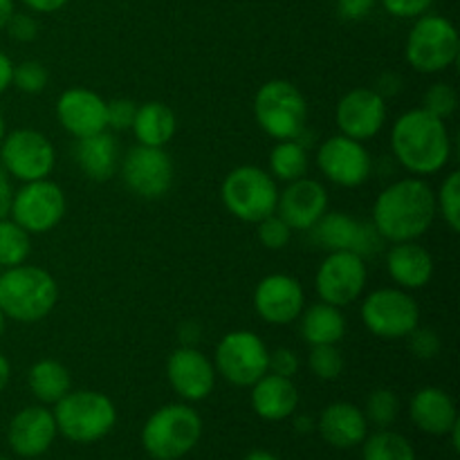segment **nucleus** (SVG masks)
<instances>
[{
  "label": "nucleus",
  "instance_id": "1",
  "mask_svg": "<svg viewBox=\"0 0 460 460\" xmlns=\"http://www.w3.org/2000/svg\"><path fill=\"white\" fill-rule=\"evenodd\" d=\"M436 193L422 178L389 184L373 205V227L385 241H418L436 220Z\"/></svg>",
  "mask_w": 460,
  "mask_h": 460
},
{
  "label": "nucleus",
  "instance_id": "2",
  "mask_svg": "<svg viewBox=\"0 0 460 460\" xmlns=\"http://www.w3.org/2000/svg\"><path fill=\"white\" fill-rule=\"evenodd\" d=\"M391 151L409 173H438L452 157V139L445 119H438L425 108L402 112L391 128Z\"/></svg>",
  "mask_w": 460,
  "mask_h": 460
},
{
  "label": "nucleus",
  "instance_id": "3",
  "mask_svg": "<svg viewBox=\"0 0 460 460\" xmlns=\"http://www.w3.org/2000/svg\"><path fill=\"white\" fill-rule=\"evenodd\" d=\"M58 301L57 279L36 265H16L0 274V310L18 323L48 317Z\"/></svg>",
  "mask_w": 460,
  "mask_h": 460
},
{
  "label": "nucleus",
  "instance_id": "4",
  "mask_svg": "<svg viewBox=\"0 0 460 460\" xmlns=\"http://www.w3.org/2000/svg\"><path fill=\"white\" fill-rule=\"evenodd\" d=\"M54 422L58 434L72 443L90 445L106 438L117 422V409L108 395L99 391H67L54 404Z\"/></svg>",
  "mask_w": 460,
  "mask_h": 460
},
{
  "label": "nucleus",
  "instance_id": "5",
  "mask_svg": "<svg viewBox=\"0 0 460 460\" xmlns=\"http://www.w3.org/2000/svg\"><path fill=\"white\" fill-rule=\"evenodd\" d=\"M254 119L272 139H299L305 133L308 103L301 90L286 79H272L254 94Z\"/></svg>",
  "mask_w": 460,
  "mask_h": 460
},
{
  "label": "nucleus",
  "instance_id": "6",
  "mask_svg": "<svg viewBox=\"0 0 460 460\" xmlns=\"http://www.w3.org/2000/svg\"><path fill=\"white\" fill-rule=\"evenodd\" d=\"M202 436V420L189 404H166L157 409L142 429V445L155 460L187 456Z\"/></svg>",
  "mask_w": 460,
  "mask_h": 460
},
{
  "label": "nucleus",
  "instance_id": "7",
  "mask_svg": "<svg viewBox=\"0 0 460 460\" xmlns=\"http://www.w3.org/2000/svg\"><path fill=\"white\" fill-rule=\"evenodd\" d=\"M220 200L234 218L256 225L277 214L279 184L261 166H236L220 184Z\"/></svg>",
  "mask_w": 460,
  "mask_h": 460
},
{
  "label": "nucleus",
  "instance_id": "8",
  "mask_svg": "<svg viewBox=\"0 0 460 460\" xmlns=\"http://www.w3.org/2000/svg\"><path fill=\"white\" fill-rule=\"evenodd\" d=\"M460 39L454 22L438 13L416 18L404 45L407 63L420 75H438L458 61Z\"/></svg>",
  "mask_w": 460,
  "mask_h": 460
},
{
  "label": "nucleus",
  "instance_id": "9",
  "mask_svg": "<svg viewBox=\"0 0 460 460\" xmlns=\"http://www.w3.org/2000/svg\"><path fill=\"white\" fill-rule=\"evenodd\" d=\"M362 323L380 340H402L420 323L416 299L402 288H380L364 299Z\"/></svg>",
  "mask_w": 460,
  "mask_h": 460
},
{
  "label": "nucleus",
  "instance_id": "10",
  "mask_svg": "<svg viewBox=\"0 0 460 460\" xmlns=\"http://www.w3.org/2000/svg\"><path fill=\"white\" fill-rule=\"evenodd\" d=\"M270 350L256 332L234 331L218 341L214 353L216 376L234 386H252L268 373Z\"/></svg>",
  "mask_w": 460,
  "mask_h": 460
},
{
  "label": "nucleus",
  "instance_id": "11",
  "mask_svg": "<svg viewBox=\"0 0 460 460\" xmlns=\"http://www.w3.org/2000/svg\"><path fill=\"white\" fill-rule=\"evenodd\" d=\"M66 193L52 180H34L13 191L12 214L13 223L21 225L27 234H48L66 218Z\"/></svg>",
  "mask_w": 460,
  "mask_h": 460
},
{
  "label": "nucleus",
  "instance_id": "12",
  "mask_svg": "<svg viewBox=\"0 0 460 460\" xmlns=\"http://www.w3.org/2000/svg\"><path fill=\"white\" fill-rule=\"evenodd\" d=\"M0 160L7 175H13L21 182L48 178L57 164V151L43 133L34 128H18L4 135Z\"/></svg>",
  "mask_w": 460,
  "mask_h": 460
},
{
  "label": "nucleus",
  "instance_id": "13",
  "mask_svg": "<svg viewBox=\"0 0 460 460\" xmlns=\"http://www.w3.org/2000/svg\"><path fill=\"white\" fill-rule=\"evenodd\" d=\"M308 232L313 243L326 252H353L362 259L376 256L385 243L373 223H364L344 211H326Z\"/></svg>",
  "mask_w": 460,
  "mask_h": 460
},
{
  "label": "nucleus",
  "instance_id": "14",
  "mask_svg": "<svg viewBox=\"0 0 460 460\" xmlns=\"http://www.w3.org/2000/svg\"><path fill=\"white\" fill-rule=\"evenodd\" d=\"M368 268L353 252H328L314 277V288L323 304L344 308L358 301L367 288Z\"/></svg>",
  "mask_w": 460,
  "mask_h": 460
},
{
  "label": "nucleus",
  "instance_id": "15",
  "mask_svg": "<svg viewBox=\"0 0 460 460\" xmlns=\"http://www.w3.org/2000/svg\"><path fill=\"white\" fill-rule=\"evenodd\" d=\"M121 178L135 196L157 200L173 184V162L164 148L137 144L121 160Z\"/></svg>",
  "mask_w": 460,
  "mask_h": 460
},
{
  "label": "nucleus",
  "instance_id": "16",
  "mask_svg": "<svg viewBox=\"0 0 460 460\" xmlns=\"http://www.w3.org/2000/svg\"><path fill=\"white\" fill-rule=\"evenodd\" d=\"M317 164L326 180L344 189L362 187L371 178L373 171L371 153L367 151L364 142L350 139L341 133L332 135L319 146Z\"/></svg>",
  "mask_w": 460,
  "mask_h": 460
},
{
  "label": "nucleus",
  "instance_id": "17",
  "mask_svg": "<svg viewBox=\"0 0 460 460\" xmlns=\"http://www.w3.org/2000/svg\"><path fill=\"white\" fill-rule=\"evenodd\" d=\"M335 119L341 135L358 142L376 137L386 124V99L373 88H353L340 99Z\"/></svg>",
  "mask_w": 460,
  "mask_h": 460
},
{
  "label": "nucleus",
  "instance_id": "18",
  "mask_svg": "<svg viewBox=\"0 0 460 460\" xmlns=\"http://www.w3.org/2000/svg\"><path fill=\"white\" fill-rule=\"evenodd\" d=\"M305 308V292L290 274H270L254 290V310L265 323L288 326L296 322Z\"/></svg>",
  "mask_w": 460,
  "mask_h": 460
},
{
  "label": "nucleus",
  "instance_id": "19",
  "mask_svg": "<svg viewBox=\"0 0 460 460\" xmlns=\"http://www.w3.org/2000/svg\"><path fill=\"white\" fill-rule=\"evenodd\" d=\"M166 377L175 394L187 402L209 398L216 386L214 362L196 346H180L166 359Z\"/></svg>",
  "mask_w": 460,
  "mask_h": 460
},
{
  "label": "nucleus",
  "instance_id": "20",
  "mask_svg": "<svg viewBox=\"0 0 460 460\" xmlns=\"http://www.w3.org/2000/svg\"><path fill=\"white\" fill-rule=\"evenodd\" d=\"M328 211V191L322 182L313 178H299L288 182L283 191H279L277 214L290 225L292 229L308 232L319 218Z\"/></svg>",
  "mask_w": 460,
  "mask_h": 460
},
{
  "label": "nucleus",
  "instance_id": "21",
  "mask_svg": "<svg viewBox=\"0 0 460 460\" xmlns=\"http://www.w3.org/2000/svg\"><path fill=\"white\" fill-rule=\"evenodd\" d=\"M57 119L76 139L102 133L108 128L106 99L88 88L66 90L57 102Z\"/></svg>",
  "mask_w": 460,
  "mask_h": 460
},
{
  "label": "nucleus",
  "instance_id": "22",
  "mask_svg": "<svg viewBox=\"0 0 460 460\" xmlns=\"http://www.w3.org/2000/svg\"><path fill=\"white\" fill-rule=\"evenodd\" d=\"M57 434L54 413L48 407H25L9 422L7 440L18 456L36 458L52 447Z\"/></svg>",
  "mask_w": 460,
  "mask_h": 460
},
{
  "label": "nucleus",
  "instance_id": "23",
  "mask_svg": "<svg viewBox=\"0 0 460 460\" xmlns=\"http://www.w3.org/2000/svg\"><path fill=\"white\" fill-rule=\"evenodd\" d=\"M319 436L331 447L350 449L364 443L368 436V420L359 407L350 402H332L317 420Z\"/></svg>",
  "mask_w": 460,
  "mask_h": 460
},
{
  "label": "nucleus",
  "instance_id": "24",
  "mask_svg": "<svg viewBox=\"0 0 460 460\" xmlns=\"http://www.w3.org/2000/svg\"><path fill=\"white\" fill-rule=\"evenodd\" d=\"M252 389V409L259 418L268 422H279L292 418L299 409V389L292 377L265 373L256 380Z\"/></svg>",
  "mask_w": 460,
  "mask_h": 460
},
{
  "label": "nucleus",
  "instance_id": "25",
  "mask_svg": "<svg viewBox=\"0 0 460 460\" xmlns=\"http://www.w3.org/2000/svg\"><path fill=\"white\" fill-rule=\"evenodd\" d=\"M409 413L413 425L429 436H447L458 422L456 402L438 386H425L418 391L409 404Z\"/></svg>",
  "mask_w": 460,
  "mask_h": 460
},
{
  "label": "nucleus",
  "instance_id": "26",
  "mask_svg": "<svg viewBox=\"0 0 460 460\" xmlns=\"http://www.w3.org/2000/svg\"><path fill=\"white\" fill-rule=\"evenodd\" d=\"M386 270L402 290H420L434 277V259L420 243H394L386 254Z\"/></svg>",
  "mask_w": 460,
  "mask_h": 460
},
{
  "label": "nucleus",
  "instance_id": "27",
  "mask_svg": "<svg viewBox=\"0 0 460 460\" xmlns=\"http://www.w3.org/2000/svg\"><path fill=\"white\" fill-rule=\"evenodd\" d=\"M75 162L85 178L108 182L119 169V146L108 130L76 139Z\"/></svg>",
  "mask_w": 460,
  "mask_h": 460
},
{
  "label": "nucleus",
  "instance_id": "28",
  "mask_svg": "<svg viewBox=\"0 0 460 460\" xmlns=\"http://www.w3.org/2000/svg\"><path fill=\"white\" fill-rule=\"evenodd\" d=\"M130 130L137 137V144L164 148L173 139L175 130H178V119H175V112L166 103L146 102L137 106Z\"/></svg>",
  "mask_w": 460,
  "mask_h": 460
},
{
  "label": "nucleus",
  "instance_id": "29",
  "mask_svg": "<svg viewBox=\"0 0 460 460\" xmlns=\"http://www.w3.org/2000/svg\"><path fill=\"white\" fill-rule=\"evenodd\" d=\"M301 319V337L310 346L340 344L346 335V319L341 308L317 301L310 308H304Z\"/></svg>",
  "mask_w": 460,
  "mask_h": 460
},
{
  "label": "nucleus",
  "instance_id": "30",
  "mask_svg": "<svg viewBox=\"0 0 460 460\" xmlns=\"http://www.w3.org/2000/svg\"><path fill=\"white\" fill-rule=\"evenodd\" d=\"M30 391L43 404H57L72 389L70 371L57 359H39L30 368Z\"/></svg>",
  "mask_w": 460,
  "mask_h": 460
},
{
  "label": "nucleus",
  "instance_id": "31",
  "mask_svg": "<svg viewBox=\"0 0 460 460\" xmlns=\"http://www.w3.org/2000/svg\"><path fill=\"white\" fill-rule=\"evenodd\" d=\"M308 151L299 139H281L270 153V175L277 182H295L308 173Z\"/></svg>",
  "mask_w": 460,
  "mask_h": 460
},
{
  "label": "nucleus",
  "instance_id": "32",
  "mask_svg": "<svg viewBox=\"0 0 460 460\" xmlns=\"http://www.w3.org/2000/svg\"><path fill=\"white\" fill-rule=\"evenodd\" d=\"M362 460H416L413 445L395 431H377L364 438Z\"/></svg>",
  "mask_w": 460,
  "mask_h": 460
},
{
  "label": "nucleus",
  "instance_id": "33",
  "mask_svg": "<svg viewBox=\"0 0 460 460\" xmlns=\"http://www.w3.org/2000/svg\"><path fill=\"white\" fill-rule=\"evenodd\" d=\"M30 234L13 220H0V268H16L30 259Z\"/></svg>",
  "mask_w": 460,
  "mask_h": 460
},
{
  "label": "nucleus",
  "instance_id": "34",
  "mask_svg": "<svg viewBox=\"0 0 460 460\" xmlns=\"http://www.w3.org/2000/svg\"><path fill=\"white\" fill-rule=\"evenodd\" d=\"M436 211L443 214L445 225L454 234L460 232V173L452 171L436 193Z\"/></svg>",
  "mask_w": 460,
  "mask_h": 460
},
{
  "label": "nucleus",
  "instance_id": "35",
  "mask_svg": "<svg viewBox=\"0 0 460 460\" xmlns=\"http://www.w3.org/2000/svg\"><path fill=\"white\" fill-rule=\"evenodd\" d=\"M308 368L319 380H337L344 373V355L337 349V344L310 346Z\"/></svg>",
  "mask_w": 460,
  "mask_h": 460
},
{
  "label": "nucleus",
  "instance_id": "36",
  "mask_svg": "<svg viewBox=\"0 0 460 460\" xmlns=\"http://www.w3.org/2000/svg\"><path fill=\"white\" fill-rule=\"evenodd\" d=\"M400 413V398L391 389H376L367 398L364 416L368 422L377 427H389L398 420Z\"/></svg>",
  "mask_w": 460,
  "mask_h": 460
},
{
  "label": "nucleus",
  "instance_id": "37",
  "mask_svg": "<svg viewBox=\"0 0 460 460\" xmlns=\"http://www.w3.org/2000/svg\"><path fill=\"white\" fill-rule=\"evenodd\" d=\"M422 108L438 119H447L458 108V93L449 84H434L422 97Z\"/></svg>",
  "mask_w": 460,
  "mask_h": 460
},
{
  "label": "nucleus",
  "instance_id": "38",
  "mask_svg": "<svg viewBox=\"0 0 460 460\" xmlns=\"http://www.w3.org/2000/svg\"><path fill=\"white\" fill-rule=\"evenodd\" d=\"M292 232L295 229L286 223L279 214L268 216L261 223H256V236H259L261 245L268 247V250L277 252L288 247V243L292 241Z\"/></svg>",
  "mask_w": 460,
  "mask_h": 460
},
{
  "label": "nucleus",
  "instance_id": "39",
  "mask_svg": "<svg viewBox=\"0 0 460 460\" xmlns=\"http://www.w3.org/2000/svg\"><path fill=\"white\" fill-rule=\"evenodd\" d=\"M12 84L25 94L43 93L48 85V70L40 61H22L13 66Z\"/></svg>",
  "mask_w": 460,
  "mask_h": 460
},
{
  "label": "nucleus",
  "instance_id": "40",
  "mask_svg": "<svg viewBox=\"0 0 460 460\" xmlns=\"http://www.w3.org/2000/svg\"><path fill=\"white\" fill-rule=\"evenodd\" d=\"M409 349L422 362H429L443 349V341H440V335L434 331V328H422L418 323L411 332H409Z\"/></svg>",
  "mask_w": 460,
  "mask_h": 460
},
{
  "label": "nucleus",
  "instance_id": "41",
  "mask_svg": "<svg viewBox=\"0 0 460 460\" xmlns=\"http://www.w3.org/2000/svg\"><path fill=\"white\" fill-rule=\"evenodd\" d=\"M137 112V103L133 99H112L106 102V124L112 130H130Z\"/></svg>",
  "mask_w": 460,
  "mask_h": 460
},
{
  "label": "nucleus",
  "instance_id": "42",
  "mask_svg": "<svg viewBox=\"0 0 460 460\" xmlns=\"http://www.w3.org/2000/svg\"><path fill=\"white\" fill-rule=\"evenodd\" d=\"M299 355L292 349H277L270 353L268 373H274V376L281 377H295L299 373Z\"/></svg>",
  "mask_w": 460,
  "mask_h": 460
},
{
  "label": "nucleus",
  "instance_id": "43",
  "mask_svg": "<svg viewBox=\"0 0 460 460\" xmlns=\"http://www.w3.org/2000/svg\"><path fill=\"white\" fill-rule=\"evenodd\" d=\"M4 30H7L9 36H12L13 40H18V43H30V40H34L36 36H39V22H36V18L30 16V13L13 12L7 25H4Z\"/></svg>",
  "mask_w": 460,
  "mask_h": 460
},
{
  "label": "nucleus",
  "instance_id": "44",
  "mask_svg": "<svg viewBox=\"0 0 460 460\" xmlns=\"http://www.w3.org/2000/svg\"><path fill=\"white\" fill-rule=\"evenodd\" d=\"M382 7L395 18H418L427 13L434 0H380Z\"/></svg>",
  "mask_w": 460,
  "mask_h": 460
},
{
  "label": "nucleus",
  "instance_id": "45",
  "mask_svg": "<svg viewBox=\"0 0 460 460\" xmlns=\"http://www.w3.org/2000/svg\"><path fill=\"white\" fill-rule=\"evenodd\" d=\"M377 0H337V13L344 21L358 22L364 21L376 9Z\"/></svg>",
  "mask_w": 460,
  "mask_h": 460
},
{
  "label": "nucleus",
  "instance_id": "46",
  "mask_svg": "<svg viewBox=\"0 0 460 460\" xmlns=\"http://www.w3.org/2000/svg\"><path fill=\"white\" fill-rule=\"evenodd\" d=\"M12 200H13L12 182H9L7 171L0 169V220L7 218V216H9V209H12Z\"/></svg>",
  "mask_w": 460,
  "mask_h": 460
},
{
  "label": "nucleus",
  "instance_id": "47",
  "mask_svg": "<svg viewBox=\"0 0 460 460\" xmlns=\"http://www.w3.org/2000/svg\"><path fill=\"white\" fill-rule=\"evenodd\" d=\"M400 85H402V81H400L398 75H394V72H389V75H382L380 79H377L376 84V93L380 94V97H394V94L400 93Z\"/></svg>",
  "mask_w": 460,
  "mask_h": 460
},
{
  "label": "nucleus",
  "instance_id": "48",
  "mask_svg": "<svg viewBox=\"0 0 460 460\" xmlns=\"http://www.w3.org/2000/svg\"><path fill=\"white\" fill-rule=\"evenodd\" d=\"M31 12H39V13H54L58 12L61 7H66L67 0H22Z\"/></svg>",
  "mask_w": 460,
  "mask_h": 460
},
{
  "label": "nucleus",
  "instance_id": "49",
  "mask_svg": "<svg viewBox=\"0 0 460 460\" xmlns=\"http://www.w3.org/2000/svg\"><path fill=\"white\" fill-rule=\"evenodd\" d=\"M178 335L182 346H196L198 341H200V326H198L196 322H184L182 326H180Z\"/></svg>",
  "mask_w": 460,
  "mask_h": 460
},
{
  "label": "nucleus",
  "instance_id": "50",
  "mask_svg": "<svg viewBox=\"0 0 460 460\" xmlns=\"http://www.w3.org/2000/svg\"><path fill=\"white\" fill-rule=\"evenodd\" d=\"M12 75H13V63L7 54L0 52V94L12 85Z\"/></svg>",
  "mask_w": 460,
  "mask_h": 460
},
{
  "label": "nucleus",
  "instance_id": "51",
  "mask_svg": "<svg viewBox=\"0 0 460 460\" xmlns=\"http://www.w3.org/2000/svg\"><path fill=\"white\" fill-rule=\"evenodd\" d=\"M314 427H317V422H314L310 416H296L295 418V429L299 431V434H310Z\"/></svg>",
  "mask_w": 460,
  "mask_h": 460
},
{
  "label": "nucleus",
  "instance_id": "52",
  "mask_svg": "<svg viewBox=\"0 0 460 460\" xmlns=\"http://www.w3.org/2000/svg\"><path fill=\"white\" fill-rule=\"evenodd\" d=\"M13 13V0H0V30H4V25L9 22Z\"/></svg>",
  "mask_w": 460,
  "mask_h": 460
},
{
  "label": "nucleus",
  "instance_id": "53",
  "mask_svg": "<svg viewBox=\"0 0 460 460\" xmlns=\"http://www.w3.org/2000/svg\"><path fill=\"white\" fill-rule=\"evenodd\" d=\"M9 376H12V367H9L7 358H4V355L0 353V394H3L4 386H7Z\"/></svg>",
  "mask_w": 460,
  "mask_h": 460
},
{
  "label": "nucleus",
  "instance_id": "54",
  "mask_svg": "<svg viewBox=\"0 0 460 460\" xmlns=\"http://www.w3.org/2000/svg\"><path fill=\"white\" fill-rule=\"evenodd\" d=\"M243 460H281V458L274 456L272 452H265V449H254V452L247 454Z\"/></svg>",
  "mask_w": 460,
  "mask_h": 460
},
{
  "label": "nucleus",
  "instance_id": "55",
  "mask_svg": "<svg viewBox=\"0 0 460 460\" xmlns=\"http://www.w3.org/2000/svg\"><path fill=\"white\" fill-rule=\"evenodd\" d=\"M447 436H452V447H454V452H460V422H456V425L452 427V431H449Z\"/></svg>",
  "mask_w": 460,
  "mask_h": 460
},
{
  "label": "nucleus",
  "instance_id": "56",
  "mask_svg": "<svg viewBox=\"0 0 460 460\" xmlns=\"http://www.w3.org/2000/svg\"><path fill=\"white\" fill-rule=\"evenodd\" d=\"M4 139V117H3V112H0V142H3Z\"/></svg>",
  "mask_w": 460,
  "mask_h": 460
},
{
  "label": "nucleus",
  "instance_id": "57",
  "mask_svg": "<svg viewBox=\"0 0 460 460\" xmlns=\"http://www.w3.org/2000/svg\"><path fill=\"white\" fill-rule=\"evenodd\" d=\"M3 332H4V314L3 310H0V337H3Z\"/></svg>",
  "mask_w": 460,
  "mask_h": 460
},
{
  "label": "nucleus",
  "instance_id": "58",
  "mask_svg": "<svg viewBox=\"0 0 460 460\" xmlns=\"http://www.w3.org/2000/svg\"><path fill=\"white\" fill-rule=\"evenodd\" d=\"M0 460H7V458H3V456H0Z\"/></svg>",
  "mask_w": 460,
  "mask_h": 460
}]
</instances>
